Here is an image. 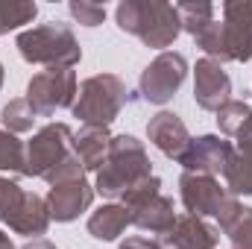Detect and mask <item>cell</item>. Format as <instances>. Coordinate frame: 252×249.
I'll list each match as a JSON object with an SVG mask.
<instances>
[{
  "mask_svg": "<svg viewBox=\"0 0 252 249\" xmlns=\"http://www.w3.org/2000/svg\"><path fill=\"white\" fill-rule=\"evenodd\" d=\"M220 21H211L193 44L214 62H250L252 59V3L229 0L220 9Z\"/></svg>",
  "mask_w": 252,
  "mask_h": 249,
  "instance_id": "obj_1",
  "label": "cell"
},
{
  "mask_svg": "<svg viewBox=\"0 0 252 249\" xmlns=\"http://www.w3.org/2000/svg\"><path fill=\"white\" fill-rule=\"evenodd\" d=\"M118 30L138 38L144 47L161 50L182 35V18L173 3L164 0H121L115 9Z\"/></svg>",
  "mask_w": 252,
  "mask_h": 249,
  "instance_id": "obj_2",
  "label": "cell"
},
{
  "mask_svg": "<svg viewBox=\"0 0 252 249\" xmlns=\"http://www.w3.org/2000/svg\"><path fill=\"white\" fill-rule=\"evenodd\" d=\"M147 176H153V161L147 156L144 141L121 132V135H112L106 164L94 173V190L109 199H121L129 187H135Z\"/></svg>",
  "mask_w": 252,
  "mask_h": 249,
  "instance_id": "obj_3",
  "label": "cell"
},
{
  "mask_svg": "<svg viewBox=\"0 0 252 249\" xmlns=\"http://www.w3.org/2000/svg\"><path fill=\"white\" fill-rule=\"evenodd\" d=\"M21 59L44 67H76L82 62V44L73 30L62 21H47L30 30H21L15 38Z\"/></svg>",
  "mask_w": 252,
  "mask_h": 249,
  "instance_id": "obj_4",
  "label": "cell"
},
{
  "mask_svg": "<svg viewBox=\"0 0 252 249\" xmlns=\"http://www.w3.org/2000/svg\"><path fill=\"white\" fill-rule=\"evenodd\" d=\"M129 106V88L118 73H94L79 82L70 115L82 126H109Z\"/></svg>",
  "mask_w": 252,
  "mask_h": 249,
  "instance_id": "obj_5",
  "label": "cell"
},
{
  "mask_svg": "<svg viewBox=\"0 0 252 249\" xmlns=\"http://www.w3.org/2000/svg\"><path fill=\"white\" fill-rule=\"evenodd\" d=\"M76 70L73 67H44L30 76L27 82V103L35 109L38 118H53L56 112L70 109L76 103Z\"/></svg>",
  "mask_w": 252,
  "mask_h": 249,
  "instance_id": "obj_6",
  "label": "cell"
},
{
  "mask_svg": "<svg viewBox=\"0 0 252 249\" xmlns=\"http://www.w3.org/2000/svg\"><path fill=\"white\" fill-rule=\"evenodd\" d=\"M188 79V59L176 50L158 53L138 76V100L150 106H167Z\"/></svg>",
  "mask_w": 252,
  "mask_h": 249,
  "instance_id": "obj_7",
  "label": "cell"
},
{
  "mask_svg": "<svg viewBox=\"0 0 252 249\" xmlns=\"http://www.w3.org/2000/svg\"><path fill=\"white\" fill-rule=\"evenodd\" d=\"M70 153H73V129L67 124H62V121L44 124L27 141V167H24V176L44 179L56 164H62Z\"/></svg>",
  "mask_w": 252,
  "mask_h": 249,
  "instance_id": "obj_8",
  "label": "cell"
},
{
  "mask_svg": "<svg viewBox=\"0 0 252 249\" xmlns=\"http://www.w3.org/2000/svg\"><path fill=\"white\" fill-rule=\"evenodd\" d=\"M179 199L188 214L196 217H220V211L232 202V193L226 185H220L217 176H202V173H185L179 176Z\"/></svg>",
  "mask_w": 252,
  "mask_h": 249,
  "instance_id": "obj_9",
  "label": "cell"
},
{
  "mask_svg": "<svg viewBox=\"0 0 252 249\" xmlns=\"http://www.w3.org/2000/svg\"><path fill=\"white\" fill-rule=\"evenodd\" d=\"M235 147L232 141L220 135H196L190 138L188 150L182 153L179 164L185 173H202V176H223L226 164L232 161Z\"/></svg>",
  "mask_w": 252,
  "mask_h": 249,
  "instance_id": "obj_10",
  "label": "cell"
},
{
  "mask_svg": "<svg viewBox=\"0 0 252 249\" xmlns=\"http://www.w3.org/2000/svg\"><path fill=\"white\" fill-rule=\"evenodd\" d=\"M232 100V76L223 70V64L202 56L193 64V103L202 112H220Z\"/></svg>",
  "mask_w": 252,
  "mask_h": 249,
  "instance_id": "obj_11",
  "label": "cell"
},
{
  "mask_svg": "<svg viewBox=\"0 0 252 249\" xmlns=\"http://www.w3.org/2000/svg\"><path fill=\"white\" fill-rule=\"evenodd\" d=\"M156 241L161 244V249H217L220 247V229L214 223H208L205 217L185 211Z\"/></svg>",
  "mask_w": 252,
  "mask_h": 249,
  "instance_id": "obj_12",
  "label": "cell"
},
{
  "mask_svg": "<svg viewBox=\"0 0 252 249\" xmlns=\"http://www.w3.org/2000/svg\"><path fill=\"white\" fill-rule=\"evenodd\" d=\"M94 196H97V190L88 179H76V182L53 185L44 199H47V208H50V220L73 223L94 205Z\"/></svg>",
  "mask_w": 252,
  "mask_h": 249,
  "instance_id": "obj_13",
  "label": "cell"
},
{
  "mask_svg": "<svg viewBox=\"0 0 252 249\" xmlns=\"http://www.w3.org/2000/svg\"><path fill=\"white\" fill-rule=\"evenodd\" d=\"M147 141H150L161 156L179 161L182 153L188 150V144H190V132H188V126H185V121H182L176 112L161 109V112H156V115L147 121Z\"/></svg>",
  "mask_w": 252,
  "mask_h": 249,
  "instance_id": "obj_14",
  "label": "cell"
},
{
  "mask_svg": "<svg viewBox=\"0 0 252 249\" xmlns=\"http://www.w3.org/2000/svg\"><path fill=\"white\" fill-rule=\"evenodd\" d=\"M176 217H179V214H176V202H173V196H167V193H158V196H153V199H147V202L129 208L132 226H138L141 232L158 235V238L176 223Z\"/></svg>",
  "mask_w": 252,
  "mask_h": 249,
  "instance_id": "obj_15",
  "label": "cell"
},
{
  "mask_svg": "<svg viewBox=\"0 0 252 249\" xmlns=\"http://www.w3.org/2000/svg\"><path fill=\"white\" fill-rule=\"evenodd\" d=\"M109 147H112V132L106 126H82L79 132H73V156L79 158L85 173H97L106 164Z\"/></svg>",
  "mask_w": 252,
  "mask_h": 249,
  "instance_id": "obj_16",
  "label": "cell"
},
{
  "mask_svg": "<svg viewBox=\"0 0 252 249\" xmlns=\"http://www.w3.org/2000/svg\"><path fill=\"white\" fill-rule=\"evenodd\" d=\"M126 226H132V220H129V211H126L121 202H103L100 208H94L88 214V223H85L88 235L94 241H100V244L118 241L126 232Z\"/></svg>",
  "mask_w": 252,
  "mask_h": 249,
  "instance_id": "obj_17",
  "label": "cell"
},
{
  "mask_svg": "<svg viewBox=\"0 0 252 249\" xmlns=\"http://www.w3.org/2000/svg\"><path fill=\"white\" fill-rule=\"evenodd\" d=\"M50 223H53V220H50L47 199H44L41 193H32V190H27V199H24L21 211L15 214V220L9 223V229H12L15 235H24V238L35 241V238L47 235Z\"/></svg>",
  "mask_w": 252,
  "mask_h": 249,
  "instance_id": "obj_18",
  "label": "cell"
},
{
  "mask_svg": "<svg viewBox=\"0 0 252 249\" xmlns=\"http://www.w3.org/2000/svg\"><path fill=\"white\" fill-rule=\"evenodd\" d=\"M217 229L229 238L232 249H252V208L232 196V202L217 217Z\"/></svg>",
  "mask_w": 252,
  "mask_h": 249,
  "instance_id": "obj_19",
  "label": "cell"
},
{
  "mask_svg": "<svg viewBox=\"0 0 252 249\" xmlns=\"http://www.w3.org/2000/svg\"><path fill=\"white\" fill-rule=\"evenodd\" d=\"M176 9H179V18H182V32H188L190 38L199 35L211 21H217V6L214 3L185 0V3H176Z\"/></svg>",
  "mask_w": 252,
  "mask_h": 249,
  "instance_id": "obj_20",
  "label": "cell"
},
{
  "mask_svg": "<svg viewBox=\"0 0 252 249\" xmlns=\"http://www.w3.org/2000/svg\"><path fill=\"white\" fill-rule=\"evenodd\" d=\"M223 179H226V190L232 196H252V158L235 150L232 161L223 170Z\"/></svg>",
  "mask_w": 252,
  "mask_h": 249,
  "instance_id": "obj_21",
  "label": "cell"
},
{
  "mask_svg": "<svg viewBox=\"0 0 252 249\" xmlns=\"http://www.w3.org/2000/svg\"><path fill=\"white\" fill-rule=\"evenodd\" d=\"M0 121H3V129H9L12 135H24V132H32L38 115H35V109L27 103V97H15V100H9V103L3 106Z\"/></svg>",
  "mask_w": 252,
  "mask_h": 249,
  "instance_id": "obj_22",
  "label": "cell"
},
{
  "mask_svg": "<svg viewBox=\"0 0 252 249\" xmlns=\"http://www.w3.org/2000/svg\"><path fill=\"white\" fill-rule=\"evenodd\" d=\"M24 167H27V144L9 129H0V173L24 176Z\"/></svg>",
  "mask_w": 252,
  "mask_h": 249,
  "instance_id": "obj_23",
  "label": "cell"
},
{
  "mask_svg": "<svg viewBox=\"0 0 252 249\" xmlns=\"http://www.w3.org/2000/svg\"><path fill=\"white\" fill-rule=\"evenodd\" d=\"M38 15L35 3L27 0H0V35L9 30H21L24 24H32Z\"/></svg>",
  "mask_w": 252,
  "mask_h": 249,
  "instance_id": "obj_24",
  "label": "cell"
},
{
  "mask_svg": "<svg viewBox=\"0 0 252 249\" xmlns=\"http://www.w3.org/2000/svg\"><path fill=\"white\" fill-rule=\"evenodd\" d=\"M252 118V106L247 100H229L220 112H217V129L223 132V135H238L241 132V126L247 124Z\"/></svg>",
  "mask_w": 252,
  "mask_h": 249,
  "instance_id": "obj_25",
  "label": "cell"
},
{
  "mask_svg": "<svg viewBox=\"0 0 252 249\" xmlns=\"http://www.w3.org/2000/svg\"><path fill=\"white\" fill-rule=\"evenodd\" d=\"M24 199H27L24 187L18 185L15 179H9V176H0V223L9 226L15 220V214L21 211Z\"/></svg>",
  "mask_w": 252,
  "mask_h": 249,
  "instance_id": "obj_26",
  "label": "cell"
},
{
  "mask_svg": "<svg viewBox=\"0 0 252 249\" xmlns=\"http://www.w3.org/2000/svg\"><path fill=\"white\" fill-rule=\"evenodd\" d=\"M67 12L82 27H100L106 21V15H109L103 3H91V0H70L67 3Z\"/></svg>",
  "mask_w": 252,
  "mask_h": 249,
  "instance_id": "obj_27",
  "label": "cell"
},
{
  "mask_svg": "<svg viewBox=\"0 0 252 249\" xmlns=\"http://www.w3.org/2000/svg\"><path fill=\"white\" fill-rule=\"evenodd\" d=\"M161 187H164V182L153 173V176H147V179H141L135 187H129L124 196H121V205H124L126 211L129 208H135V205H141V202H147V199H153V196H158L161 193Z\"/></svg>",
  "mask_w": 252,
  "mask_h": 249,
  "instance_id": "obj_28",
  "label": "cell"
},
{
  "mask_svg": "<svg viewBox=\"0 0 252 249\" xmlns=\"http://www.w3.org/2000/svg\"><path fill=\"white\" fill-rule=\"evenodd\" d=\"M76 179H85V167L79 164V158L70 153L67 158H64L62 164H56L47 176H44V182L53 187V185H64V182H76Z\"/></svg>",
  "mask_w": 252,
  "mask_h": 249,
  "instance_id": "obj_29",
  "label": "cell"
},
{
  "mask_svg": "<svg viewBox=\"0 0 252 249\" xmlns=\"http://www.w3.org/2000/svg\"><path fill=\"white\" fill-rule=\"evenodd\" d=\"M235 150H238L241 156H250L252 158V118L241 126V132L235 135Z\"/></svg>",
  "mask_w": 252,
  "mask_h": 249,
  "instance_id": "obj_30",
  "label": "cell"
},
{
  "mask_svg": "<svg viewBox=\"0 0 252 249\" xmlns=\"http://www.w3.org/2000/svg\"><path fill=\"white\" fill-rule=\"evenodd\" d=\"M118 249H161V244L156 241V238H144V235H132V238H126L124 244Z\"/></svg>",
  "mask_w": 252,
  "mask_h": 249,
  "instance_id": "obj_31",
  "label": "cell"
},
{
  "mask_svg": "<svg viewBox=\"0 0 252 249\" xmlns=\"http://www.w3.org/2000/svg\"><path fill=\"white\" fill-rule=\"evenodd\" d=\"M21 249H59L56 244H50L47 238H35V241H27Z\"/></svg>",
  "mask_w": 252,
  "mask_h": 249,
  "instance_id": "obj_32",
  "label": "cell"
},
{
  "mask_svg": "<svg viewBox=\"0 0 252 249\" xmlns=\"http://www.w3.org/2000/svg\"><path fill=\"white\" fill-rule=\"evenodd\" d=\"M0 249H18L15 244H12V238H9V235H6L3 229H0Z\"/></svg>",
  "mask_w": 252,
  "mask_h": 249,
  "instance_id": "obj_33",
  "label": "cell"
},
{
  "mask_svg": "<svg viewBox=\"0 0 252 249\" xmlns=\"http://www.w3.org/2000/svg\"><path fill=\"white\" fill-rule=\"evenodd\" d=\"M3 79H6V70H3V62H0V88H3Z\"/></svg>",
  "mask_w": 252,
  "mask_h": 249,
  "instance_id": "obj_34",
  "label": "cell"
},
{
  "mask_svg": "<svg viewBox=\"0 0 252 249\" xmlns=\"http://www.w3.org/2000/svg\"><path fill=\"white\" fill-rule=\"evenodd\" d=\"M250 94H252V88H250Z\"/></svg>",
  "mask_w": 252,
  "mask_h": 249,
  "instance_id": "obj_35",
  "label": "cell"
}]
</instances>
